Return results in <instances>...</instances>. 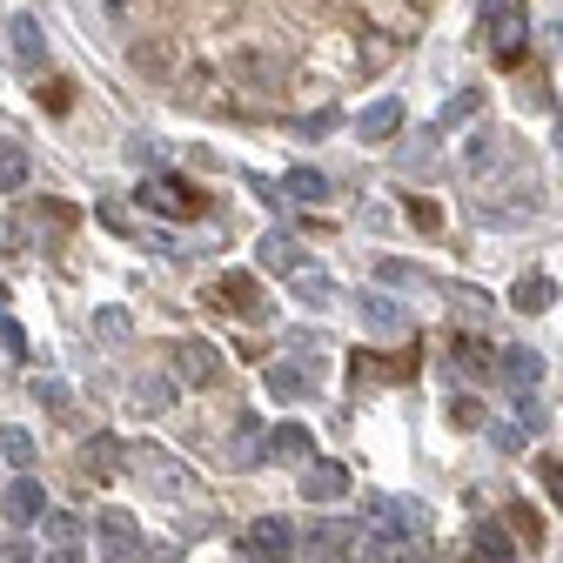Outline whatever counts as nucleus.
Instances as JSON below:
<instances>
[{
  "label": "nucleus",
  "instance_id": "4be33fe9",
  "mask_svg": "<svg viewBox=\"0 0 563 563\" xmlns=\"http://www.w3.org/2000/svg\"><path fill=\"white\" fill-rule=\"evenodd\" d=\"M289 282H296V296H302L309 309H329V302H335V282H329L322 268H309V262H302V268H296Z\"/></svg>",
  "mask_w": 563,
  "mask_h": 563
},
{
  "label": "nucleus",
  "instance_id": "393cba45",
  "mask_svg": "<svg viewBox=\"0 0 563 563\" xmlns=\"http://www.w3.org/2000/svg\"><path fill=\"white\" fill-rule=\"evenodd\" d=\"M268 450H275V456H309V450H316V437L302 430V422H282V430L268 437Z\"/></svg>",
  "mask_w": 563,
  "mask_h": 563
},
{
  "label": "nucleus",
  "instance_id": "9b49d317",
  "mask_svg": "<svg viewBox=\"0 0 563 563\" xmlns=\"http://www.w3.org/2000/svg\"><path fill=\"white\" fill-rule=\"evenodd\" d=\"M8 47H14L21 67H47V34H41L34 14H14V21H8Z\"/></svg>",
  "mask_w": 563,
  "mask_h": 563
},
{
  "label": "nucleus",
  "instance_id": "412c9836",
  "mask_svg": "<svg viewBox=\"0 0 563 563\" xmlns=\"http://www.w3.org/2000/svg\"><path fill=\"white\" fill-rule=\"evenodd\" d=\"M255 262H262V268H275V275H296V268H302V255H296V242H289V235H262Z\"/></svg>",
  "mask_w": 563,
  "mask_h": 563
},
{
  "label": "nucleus",
  "instance_id": "dca6fc26",
  "mask_svg": "<svg viewBox=\"0 0 563 563\" xmlns=\"http://www.w3.org/2000/svg\"><path fill=\"white\" fill-rule=\"evenodd\" d=\"M363 322H369L376 335H402V329H409V309L389 302V296H363Z\"/></svg>",
  "mask_w": 563,
  "mask_h": 563
},
{
  "label": "nucleus",
  "instance_id": "f03ea898",
  "mask_svg": "<svg viewBox=\"0 0 563 563\" xmlns=\"http://www.w3.org/2000/svg\"><path fill=\"white\" fill-rule=\"evenodd\" d=\"M523 162H517V141L510 134H497V128H483V134H470V175L476 181H489L497 188L504 175H517Z\"/></svg>",
  "mask_w": 563,
  "mask_h": 563
},
{
  "label": "nucleus",
  "instance_id": "72a5a7b5",
  "mask_svg": "<svg viewBox=\"0 0 563 563\" xmlns=\"http://www.w3.org/2000/svg\"><path fill=\"white\" fill-rule=\"evenodd\" d=\"M510 530H517V537H530V543L543 537V523H537V510H530V504H510Z\"/></svg>",
  "mask_w": 563,
  "mask_h": 563
},
{
  "label": "nucleus",
  "instance_id": "6ab92c4d",
  "mask_svg": "<svg viewBox=\"0 0 563 563\" xmlns=\"http://www.w3.org/2000/svg\"><path fill=\"white\" fill-rule=\"evenodd\" d=\"M356 128H363V141H389V134L402 128V101H369Z\"/></svg>",
  "mask_w": 563,
  "mask_h": 563
},
{
  "label": "nucleus",
  "instance_id": "7ed1b4c3",
  "mask_svg": "<svg viewBox=\"0 0 563 563\" xmlns=\"http://www.w3.org/2000/svg\"><path fill=\"white\" fill-rule=\"evenodd\" d=\"M369 517H376L389 537H402V543H416L422 530H430V510H422L416 497H383V489H369Z\"/></svg>",
  "mask_w": 563,
  "mask_h": 563
},
{
  "label": "nucleus",
  "instance_id": "1a4fd4ad",
  "mask_svg": "<svg viewBox=\"0 0 563 563\" xmlns=\"http://www.w3.org/2000/svg\"><path fill=\"white\" fill-rule=\"evenodd\" d=\"M302 497H309V504H342V497H349V470L316 456V463L302 470Z\"/></svg>",
  "mask_w": 563,
  "mask_h": 563
},
{
  "label": "nucleus",
  "instance_id": "cd10ccee",
  "mask_svg": "<svg viewBox=\"0 0 563 563\" xmlns=\"http://www.w3.org/2000/svg\"><path fill=\"white\" fill-rule=\"evenodd\" d=\"M0 456H8L14 470H27L41 450H34V437H27V430H0Z\"/></svg>",
  "mask_w": 563,
  "mask_h": 563
},
{
  "label": "nucleus",
  "instance_id": "58836bf2",
  "mask_svg": "<svg viewBox=\"0 0 563 563\" xmlns=\"http://www.w3.org/2000/svg\"><path fill=\"white\" fill-rule=\"evenodd\" d=\"M41 108H67V81H47L41 88Z\"/></svg>",
  "mask_w": 563,
  "mask_h": 563
},
{
  "label": "nucleus",
  "instance_id": "4468645a",
  "mask_svg": "<svg viewBox=\"0 0 563 563\" xmlns=\"http://www.w3.org/2000/svg\"><path fill=\"white\" fill-rule=\"evenodd\" d=\"M470 563H510V530L504 523H470Z\"/></svg>",
  "mask_w": 563,
  "mask_h": 563
},
{
  "label": "nucleus",
  "instance_id": "ddd939ff",
  "mask_svg": "<svg viewBox=\"0 0 563 563\" xmlns=\"http://www.w3.org/2000/svg\"><path fill=\"white\" fill-rule=\"evenodd\" d=\"M141 208H168V216H195V188H188V181H175V175H162V181H148V188H141Z\"/></svg>",
  "mask_w": 563,
  "mask_h": 563
},
{
  "label": "nucleus",
  "instance_id": "423d86ee",
  "mask_svg": "<svg viewBox=\"0 0 563 563\" xmlns=\"http://www.w3.org/2000/svg\"><path fill=\"white\" fill-rule=\"evenodd\" d=\"M0 510H8V523H14V530H27V523H41V517H47V489H41L34 476H14V483H8V497H0Z\"/></svg>",
  "mask_w": 563,
  "mask_h": 563
},
{
  "label": "nucleus",
  "instance_id": "f3484780",
  "mask_svg": "<svg viewBox=\"0 0 563 563\" xmlns=\"http://www.w3.org/2000/svg\"><path fill=\"white\" fill-rule=\"evenodd\" d=\"M504 383L510 389H537V376H543V356H537V349H504Z\"/></svg>",
  "mask_w": 563,
  "mask_h": 563
},
{
  "label": "nucleus",
  "instance_id": "4c0bfd02",
  "mask_svg": "<svg viewBox=\"0 0 563 563\" xmlns=\"http://www.w3.org/2000/svg\"><path fill=\"white\" fill-rule=\"evenodd\" d=\"M0 563H34V543H21V537H14L8 550H0Z\"/></svg>",
  "mask_w": 563,
  "mask_h": 563
},
{
  "label": "nucleus",
  "instance_id": "bb28decb",
  "mask_svg": "<svg viewBox=\"0 0 563 563\" xmlns=\"http://www.w3.org/2000/svg\"><path fill=\"white\" fill-rule=\"evenodd\" d=\"M262 383H268V389H275V396H309V376H302V369H296V363H275V369H268V376H262Z\"/></svg>",
  "mask_w": 563,
  "mask_h": 563
},
{
  "label": "nucleus",
  "instance_id": "473e14b6",
  "mask_svg": "<svg viewBox=\"0 0 563 563\" xmlns=\"http://www.w3.org/2000/svg\"><path fill=\"white\" fill-rule=\"evenodd\" d=\"M95 335L121 342V335H128V316H121V309H95Z\"/></svg>",
  "mask_w": 563,
  "mask_h": 563
},
{
  "label": "nucleus",
  "instance_id": "c85d7f7f",
  "mask_svg": "<svg viewBox=\"0 0 563 563\" xmlns=\"http://www.w3.org/2000/svg\"><path fill=\"white\" fill-rule=\"evenodd\" d=\"M134 402H141V416H162L175 402V383H134Z\"/></svg>",
  "mask_w": 563,
  "mask_h": 563
},
{
  "label": "nucleus",
  "instance_id": "c756f323",
  "mask_svg": "<svg viewBox=\"0 0 563 563\" xmlns=\"http://www.w3.org/2000/svg\"><path fill=\"white\" fill-rule=\"evenodd\" d=\"M376 275H383V282H396V289H430V275H422V268H409V262H396V255H389Z\"/></svg>",
  "mask_w": 563,
  "mask_h": 563
},
{
  "label": "nucleus",
  "instance_id": "b1692460",
  "mask_svg": "<svg viewBox=\"0 0 563 563\" xmlns=\"http://www.w3.org/2000/svg\"><path fill=\"white\" fill-rule=\"evenodd\" d=\"M510 416H517V430H523V437H537V430H550V409L537 402V389H517V409H510Z\"/></svg>",
  "mask_w": 563,
  "mask_h": 563
},
{
  "label": "nucleus",
  "instance_id": "2f4dec72",
  "mask_svg": "<svg viewBox=\"0 0 563 563\" xmlns=\"http://www.w3.org/2000/svg\"><path fill=\"white\" fill-rule=\"evenodd\" d=\"M289 349H296L302 363H322V356H329V342H322V335H309V329H296V335H289Z\"/></svg>",
  "mask_w": 563,
  "mask_h": 563
},
{
  "label": "nucleus",
  "instance_id": "39448f33",
  "mask_svg": "<svg viewBox=\"0 0 563 563\" xmlns=\"http://www.w3.org/2000/svg\"><path fill=\"white\" fill-rule=\"evenodd\" d=\"M95 537H101V556L108 563H141V530L128 510H101L95 517Z\"/></svg>",
  "mask_w": 563,
  "mask_h": 563
},
{
  "label": "nucleus",
  "instance_id": "f704fd0d",
  "mask_svg": "<svg viewBox=\"0 0 563 563\" xmlns=\"http://www.w3.org/2000/svg\"><path fill=\"white\" fill-rule=\"evenodd\" d=\"M0 349H8V356H27V329L0 316Z\"/></svg>",
  "mask_w": 563,
  "mask_h": 563
},
{
  "label": "nucleus",
  "instance_id": "e433bc0d",
  "mask_svg": "<svg viewBox=\"0 0 563 563\" xmlns=\"http://www.w3.org/2000/svg\"><path fill=\"white\" fill-rule=\"evenodd\" d=\"M517 8H523V0H476V14H483V21H489V14H517Z\"/></svg>",
  "mask_w": 563,
  "mask_h": 563
},
{
  "label": "nucleus",
  "instance_id": "a211bd4d",
  "mask_svg": "<svg viewBox=\"0 0 563 563\" xmlns=\"http://www.w3.org/2000/svg\"><path fill=\"white\" fill-rule=\"evenodd\" d=\"M510 302H517L523 316H543V309L556 302V282H550V275H523L517 289H510Z\"/></svg>",
  "mask_w": 563,
  "mask_h": 563
},
{
  "label": "nucleus",
  "instance_id": "aec40b11",
  "mask_svg": "<svg viewBox=\"0 0 563 563\" xmlns=\"http://www.w3.org/2000/svg\"><path fill=\"white\" fill-rule=\"evenodd\" d=\"M27 175H34L27 148H14V141H0V195H21V188H27Z\"/></svg>",
  "mask_w": 563,
  "mask_h": 563
},
{
  "label": "nucleus",
  "instance_id": "c9c22d12",
  "mask_svg": "<svg viewBox=\"0 0 563 563\" xmlns=\"http://www.w3.org/2000/svg\"><path fill=\"white\" fill-rule=\"evenodd\" d=\"M34 396H41L47 409H67V383H47V376H41V383H34Z\"/></svg>",
  "mask_w": 563,
  "mask_h": 563
},
{
  "label": "nucleus",
  "instance_id": "2eb2a0df",
  "mask_svg": "<svg viewBox=\"0 0 563 563\" xmlns=\"http://www.w3.org/2000/svg\"><path fill=\"white\" fill-rule=\"evenodd\" d=\"M121 456H128L121 437H88V443H81V470H88V476H114V470H128Z\"/></svg>",
  "mask_w": 563,
  "mask_h": 563
},
{
  "label": "nucleus",
  "instance_id": "7c9ffc66",
  "mask_svg": "<svg viewBox=\"0 0 563 563\" xmlns=\"http://www.w3.org/2000/svg\"><path fill=\"white\" fill-rule=\"evenodd\" d=\"M476 108H483V88H470V95H456V101L443 108V128H463V121H470Z\"/></svg>",
  "mask_w": 563,
  "mask_h": 563
},
{
  "label": "nucleus",
  "instance_id": "5701e85b",
  "mask_svg": "<svg viewBox=\"0 0 563 563\" xmlns=\"http://www.w3.org/2000/svg\"><path fill=\"white\" fill-rule=\"evenodd\" d=\"M262 450H268V443H262V422L249 416L242 430H235V443H229V463H235V470H255V456H262Z\"/></svg>",
  "mask_w": 563,
  "mask_h": 563
},
{
  "label": "nucleus",
  "instance_id": "a878e982",
  "mask_svg": "<svg viewBox=\"0 0 563 563\" xmlns=\"http://www.w3.org/2000/svg\"><path fill=\"white\" fill-rule=\"evenodd\" d=\"M282 195H289V201H322V195H329V181H322L316 168H296L289 181H282Z\"/></svg>",
  "mask_w": 563,
  "mask_h": 563
},
{
  "label": "nucleus",
  "instance_id": "ea45409f",
  "mask_svg": "<svg viewBox=\"0 0 563 563\" xmlns=\"http://www.w3.org/2000/svg\"><path fill=\"white\" fill-rule=\"evenodd\" d=\"M556 148H563V121H556Z\"/></svg>",
  "mask_w": 563,
  "mask_h": 563
},
{
  "label": "nucleus",
  "instance_id": "f257e3e1",
  "mask_svg": "<svg viewBox=\"0 0 563 563\" xmlns=\"http://www.w3.org/2000/svg\"><path fill=\"white\" fill-rule=\"evenodd\" d=\"M128 470L141 476V489H155V497H195V476L181 470V456H168V450H155V443L128 450Z\"/></svg>",
  "mask_w": 563,
  "mask_h": 563
},
{
  "label": "nucleus",
  "instance_id": "9d476101",
  "mask_svg": "<svg viewBox=\"0 0 563 563\" xmlns=\"http://www.w3.org/2000/svg\"><path fill=\"white\" fill-rule=\"evenodd\" d=\"M47 563H81V517L47 510Z\"/></svg>",
  "mask_w": 563,
  "mask_h": 563
},
{
  "label": "nucleus",
  "instance_id": "20e7f679",
  "mask_svg": "<svg viewBox=\"0 0 563 563\" xmlns=\"http://www.w3.org/2000/svg\"><path fill=\"white\" fill-rule=\"evenodd\" d=\"M216 369H222V349H216V342H201V335L175 342V383L208 389V383H216Z\"/></svg>",
  "mask_w": 563,
  "mask_h": 563
},
{
  "label": "nucleus",
  "instance_id": "6e6552de",
  "mask_svg": "<svg viewBox=\"0 0 563 563\" xmlns=\"http://www.w3.org/2000/svg\"><path fill=\"white\" fill-rule=\"evenodd\" d=\"M249 556H255V563H289V556H296V530L282 523V517H262V523L249 530Z\"/></svg>",
  "mask_w": 563,
  "mask_h": 563
},
{
  "label": "nucleus",
  "instance_id": "a19ab883",
  "mask_svg": "<svg viewBox=\"0 0 563 563\" xmlns=\"http://www.w3.org/2000/svg\"><path fill=\"white\" fill-rule=\"evenodd\" d=\"M108 8H121V0H108Z\"/></svg>",
  "mask_w": 563,
  "mask_h": 563
},
{
  "label": "nucleus",
  "instance_id": "0eeeda50",
  "mask_svg": "<svg viewBox=\"0 0 563 563\" xmlns=\"http://www.w3.org/2000/svg\"><path fill=\"white\" fill-rule=\"evenodd\" d=\"M483 27H489V54H497V67H517V60H523V34H530L523 8H517V14H489Z\"/></svg>",
  "mask_w": 563,
  "mask_h": 563
},
{
  "label": "nucleus",
  "instance_id": "f8f14e48",
  "mask_svg": "<svg viewBox=\"0 0 563 563\" xmlns=\"http://www.w3.org/2000/svg\"><path fill=\"white\" fill-rule=\"evenodd\" d=\"M222 296L242 322H268V296L255 289V275H222Z\"/></svg>",
  "mask_w": 563,
  "mask_h": 563
}]
</instances>
